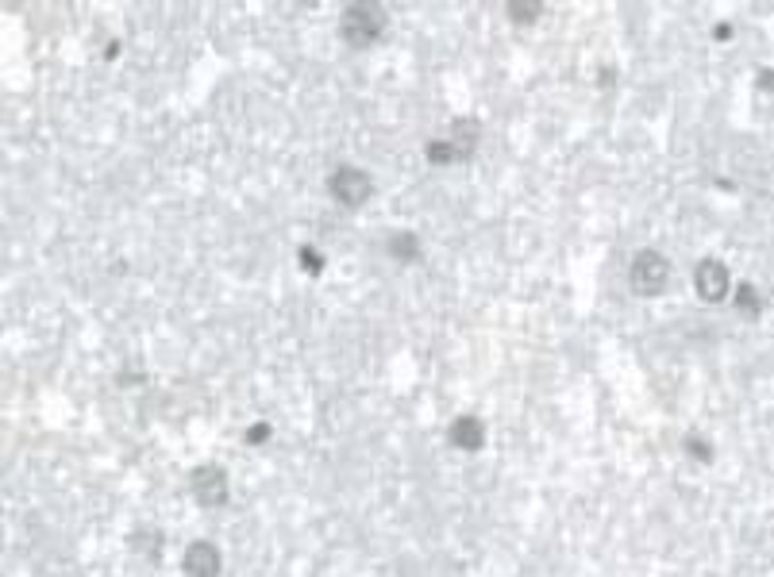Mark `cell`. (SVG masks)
<instances>
[{
    "instance_id": "obj_1",
    "label": "cell",
    "mask_w": 774,
    "mask_h": 577,
    "mask_svg": "<svg viewBox=\"0 0 774 577\" xmlns=\"http://www.w3.org/2000/svg\"><path fill=\"white\" fill-rule=\"evenodd\" d=\"M339 31L351 47H370V42L382 39L385 31V8L370 4V0H359V4H347L339 16Z\"/></svg>"
},
{
    "instance_id": "obj_2",
    "label": "cell",
    "mask_w": 774,
    "mask_h": 577,
    "mask_svg": "<svg viewBox=\"0 0 774 577\" xmlns=\"http://www.w3.org/2000/svg\"><path fill=\"white\" fill-rule=\"evenodd\" d=\"M628 281H632L639 296H659L670 281V262L659 250H639L632 265H628Z\"/></svg>"
},
{
    "instance_id": "obj_3",
    "label": "cell",
    "mask_w": 774,
    "mask_h": 577,
    "mask_svg": "<svg viewBox=\"0 0 774 577\" xmlns=\"http://www.w3.org/2000/svg\"><path fill=\"white\" fill-rule=\"evenodd\" d=\"M328 188L343 208H362L374 193V181L367 170H359V165H339V170H331Z\"/></svg>"
},
{
    "instance_id": "obj_4",
    "label": "cell",
    "mask_w": 774,
    "mask_h": 577,
    "mask_svg": "<svg viewBox=\"0 0 774 577\" xmlns=\"http://www.w3.org/2000/svg\"><path fill=\"white\" fill-rule=\"evenodd\" d=\"M190 493H193V501L205 504V508L228 504V473L220 470V465H213V462L197 465V470L190 473Z\"/></svg>"
},
{
    "instance_id": "obj_5",
    "label": "cell",
    "mask_w": 774,
    "mask_h": 577,
    "mask_svg": "<svg viewBox=\"0 0 774 577\" xmlns=\"http://www.w3.org/2000/svg\"><path fill=\"white\" fill-rule=\"evenodd\" d=\"M182 570H185V577H220L224 558H220V550L208 539H197V542H190V550H185Z\"/></svg>"
},
{
    "instance_id": "obj_6",
    "label": "cell",
    "mask_w": 774,
    "mask_h": 577,
    "mask_svg": "<svg viewBox=\"0 0 774 577\" xmlns=\"http://www.w3.org/2000/svg\"><path fill=\"white\" fill-rule=\"evenodd\" d=\"M698 293H701V301H709V304H716L728 293V265L724 262L705 258L698 265Z\"/></svg>"
},
{
    "instance_id": "obj_7",
    "label": "cell",
    "mask_w": 774,
    "mask_h": 577,
    "mask_svg": "<svg viewBox=\"0 0 774 577\" xmlns=\"http://www.w3.org/2000/svg\"><path fill=\"white\" fill-rule=\"evenodd\" d=\"M451 442H455L459 450H482L485 442V427L478 416H459L455 424H451Z\"/></svg>"
},
{
    "instance_id": "obj_8",
    "label": "cell",
    "mask_w": 774,
    "mask_h": 577,
    "mask_svg": "<svg viewBox=\"0 0 774 577\" xmlns=\"http://www.w3.org/2000/svg\"><path fill=\"white\" fill-rule=\"evenodd\" d=\"M478 139H482V127H478V119H455V127H451V147H455L462 158L478 147Z\"/></svg>"
},
{
    "instance_id": "obj_9",
    "label": "cell",
    "mask_w": 774,
    "mask_h": 577,
    "mask_svg": "<svg viewBox=\"0 0 774 577\" xmlns=\"http://www.w3.org/2000/svg\"><path fill=\"white\" fill-rule=\"evenodd\" d=\"M131 547L143 550L147 558H159L162 554V531H135V535H131Z\"/></svg>"
},
{
    "instance_id": "obj_10",
    "label": "cell",
    "mask_w": 774,
    "mask_h": 577,
    "mask_svg": "<svg viewBox=\"0 0 774 577\" xmlns=\"http://www.w3.org/2000/svg\"><path fill=\"white\" fill-rule=\"evenodd\" d=\"M736 308H739V312H747V316L762 312V301H759V293H755V285H751V281H744V285L736 288Z\"/></svg>"
},
{
    "instance_id": "obj_11",
    "label": "cell",
    "mask_w": 774,
    "mask_h": 577,
    "mask_svg": "<svg viewBox=\"0 0 774 577\" xmlns=\"http://www.w3.org/2000/svg\"><path fill=\"white\" fill-rule=\"evenodd\" d=\"M428 158L439 162V165H447V162H459L462 154L451 147V139H444V142H428Z\"/></svg>"
},
{
    "instance_id": "obj_12",
    "label": "cell",
    "mask_w": 774,
    "mask_h": 577,
    "mask_svg": "<svg viewBox=\"0 0 774 577\" xmlns=\"http://www.w3.org/2000/svg\"><path fill=\"white\" fill-rule=\"evenodd\" d=\"M390 242H393V254H397V258H405V262H413L416 254H420L416 235H393Z\"/></svg>"
},
{
    "instance_id": "obj_13",
    "label": "cell",
    "mask_w": 774,
    "mask_h": 577,
    "mask_svg": "<svg viewBox=\"0 0 774 577\" xmlns=\"http://www.w3.org/2000/svg\"><path fill=\"white\" fill-rule=\"evenodd\" d=\"M539 12H544V4H508V16H513L516 24H532Z\"/></svg>"
},
{
    "instance_id": "obj_14",
    "label": "cell",
    "mask_w": 774,
    "mask_h": 577,
    "mask_svg": "<svg viewBox=\"0 0 774 577\" xmlns=\"http://www.w3.org/2000/svg\"><path fill=\"white\" fill-rule=\"evenodd\" d=\"M301 265H305L308 273H320V270H324V254L313 250V247H305V250H301Z\"/></svg>"
},
{
    "instance_id": "obj_15",
    "label": "cell",
    "mask_w": 774,
    "mask_h": 577,
    "mask_svg": "<svg viewBox=\"0 0 774 577\" xmlns=\"http://www.w3.org/2000/svg\"><path fill=\"white\" fill-rule=\"evenodd\" d=\"M685 447H690L693 454H698V462H709V458H713V447H705V442H701L698 435H690V439H685Z\"/></svg>"
},
{
    "instance_id": "obj_16",
    "label": "cell",
    "mask_w": 774,
    "mask_h": 577,
    "mask_svg": "<svg viewBox=\"0 0 774 577\" xmlns=\"http://www.w3.org/2000/svg\"><path fill=\"white\" fill-rule=\"evenodd\" d=\"M267 435H270V427H267V424H254V431H247V442H262Z\"/></svg>"
}]
</instances>
